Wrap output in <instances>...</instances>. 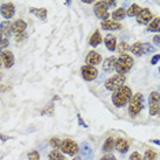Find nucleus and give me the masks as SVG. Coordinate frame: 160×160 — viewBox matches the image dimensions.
<instances>
[{
	"instance_id": "6e6552de",
	"label": "nucleus",
	"mask_w": 160,
	"mask_h": 160,
	"mask_svg": "<svg viewBox=\"0 0 160 160\" xmlns=\"http://www.w3.org/2000/svg\"><path fill=\"white\" fill-rule=\"evenodd\" d=\"M0 59H2V63L3 66L10 68L14 66V62H15V59H14V55L11 51H3L2 55H0Z\"/></svg>"
},
{
	"instance_id": "f3484780",
	"label": "nucleus",
	"mask_w": 160,
	"mask_h": 160,
	"mask_svg": "<svg viewBox=\"0 0 160 160\" xmlns=\"http://www.w3.org/2000/svg\"><path fill=\"white\" fill-rule=\"evenodd\" d=\"M105 47L110 51L116 49V38L114 36H107V37H105Z\"/></svg>"
},
{
	"instance_id": "c85d7f7f",
	"label": "nucleus",
	"mask_w": 160,
	"mask_h": 160,
	"mask_svg": "<svg viewBox=\"0 0 160 160\" xmlns=\"http://www.w3.org/2000/svg\"><path fill=\"white\" fill-rule=\"evenodd\" d=\"M10 30H12V25H10V22H3L2 23V32H3V34H8Z\"/></svg>"
},
{
	"instance_id": "0eeeda50",
	"label": "nucleus",
	"mask_w": 160,
	"mask_h": 160,
	"mask_svg": "<svg viewBox=\"0 0 160 160\" xmlns=\"http://www.w3.org/2000/svg\"><path fill=\"white\" fill-rule=\"evenodd\" d=\"M81 72L83 79H86V81H92V79L97 77V68L93 66H88V64L81 68Z\"/></svg>"
},
{
	"instance_id": "4c0bfd02",
	"label": "nucleus",
	"mask_w": 160,
	"mask_h": 160,
	"mask_svg": "<svg viewBox=\"0 0 160 160\" xmlns=\"http://www.w3.org/2000/svg\"><path fill=\"white\" fill-rule=\"evenodd\" d=\"M153 42H155L156 45H160V34L155 36V37H153Z\"/></svg>"
},
{
	"instance_id": "c756f323",
	"label": "nucleus",
	"mask_w": 160,
	"mask_h": 160,
	"mask_svg": "<svg viewBox=\"0 0 160 160\" xmlns=\"http://www.w3.org/2000/svg\"><path fill=\"white\" fill-rule=\"evenodd\" d=\"M82 155L85 156V158H88V159L92 158V151H90V148L86 144L82 145Z\"/></svg>"
},
{
	"instance_id": "c9c22d12",
	"label": "nucleus",
	"mask_w": 160,
	"mask_h": 160,
	"mask_svg": "<svg viewBox=\"0 0 160 160\" xmlns=\"http://www.w3.org/2000/svg\"><path fill=\"white\" fill-rule=\"evenodd\" d=\"M7 45H8V40H7L6 37H3V40H2V48L4 49Z\"/></svg>"
},
{
	"instance_id": "b1692460",
	"label": "nucleus",
	"mask_w": 160,
	"mask_h": 160,
	"mask_svg": "<svg viewBox=\"0 0 160 160\" xmlns=\"http://www.w3.org/2000/svg\"><path fill=\"white\" fill-rule=\"evenodd\" d=\"M114 147H115L114 138H107V140H105V142H104V145H103V149H104V152H110Z\"/></svg>"
},
{
	"instance_id": "f03ea898",
	"label": "nucleus",
	"mask_w": 160,
	"mask_h": 160,
	"mask_svg": "<svg viewBox=\"0 0 160 160\" xmlns=\"http://www.w3.org/2000/svg\"><path fill=\"white\" fill-rule=\"evenodd\" d=\"M144 108V96L141 93L134 94L130 100V105H129V114L132 116L138 115Z\"/></svg>"
},
{
	"instance_id": "f704fd0d",
	"label": "nucleus",
	"mask_w": 160,
	"mask_h": 160,
	"mask_svg": "<svg viewBox=\"0 0 160 160\" xmlns=\"http://www.w3.org/2000/svg\"><path fill=\"white\" fill-rule=\"evenodd\" d=\"M101 160H116L114 155H104L103 158H101Z\"/></svg>"
},
{
	"instance_id": "20e7f679",
	"label": "nucleus",
	"mask_w": 160,
	"mask_h": 160,
	"mask_svg": "<svg viewBox=\"0 0 160 160\" xmlns=\"http://www.w3.org/2000/svg\"><path fill=\"white\" fill-rule=\"evenodd\" d=\"M125 82H126V77L125 75H114V77H111L110 79H107L105 81V88L107 90H112V92H116L118 89H121L122 86H125Z\"/></svg>"
},
{
	"instance_id": "9b49d317",
	"label": "nucleus",
	"mask_w": 160,
	"mask_h": 160,
	"mask_svg": "<svg viewBox=\"0 0 160 160\" xmlns=\"http://www.w3.org/2000/svg\"><path fill=\"white\" fill-rule=\"evenodd\" d=\"M15 14V7H14L12 3H4L2 6V15L6 18V19H10V18L14 17Z\"/></svg>"
},
{
	"instance_id": "dca6fc26",
	"label": "nucleus",
	"mask_w": 160,
	"mask_h": 160,
	"mask_svg": "<svg viewBox=\"0 0 160 160\" xmlns=\"http://www.w3.org/2000/svg\"><path fill=\"white\" fill-rule=\"evenodd\" d=\"M116 62H118V59H115L114 56L108 58V59L104 60V64H103V68L105 71H111L114 70V68H116Z\"/></svg>"
},
{
	"instance_id": "412c9836",
	"label": "nucleus",
	"mask_w": 160,
	"mask_h": 160,
	"mask_svg": "<svg viewBox=\"0 0 160 160\" xmlns=\"http://www.w3.org/2000/svg\"><path fill=\"white\" fill-rule=\"evenodd\" d=\"M126 14L127 12L125 11V8H118L114 11V14H112V18H114V21H121L126 17Z\"/></svg>"
},
{
	"instance_id": "a878e982",
	"label": "nucleus",
	"mask_w": 160,
	"mask_h": 160,
	"mask_svg": "<svg viewBox=\"0 0 160 160\" xmlns=\"http://www.w3.org/2000/svg\"><path fill=\"white\" fill-rule=\"evenodd\" d=\"M129 51H130V45L127 44V42H119V53L126 55Z\"/></svg>"
},
{
	"instance_id": "5701e85b",
	"label": "nucleus",
	"mask_w": 160,
	"mask_h": 160,
	"mask_svg": "<svg viewBox=\"0 0 160 160\" xmlns=\"http://www.w3.org/2000/svg\"><path fill=\"white\" fill-rule=\"evenodd\" d=\"M30 12L36 14V15L38 18H41V19H45L47 18V10L45 8H30Z\"/></svg>"
},
{
	"instance_id": "aec40b11",
	"label": "nucleus",
	"mask_w": 160,
	"mask_h": 160,
	"mask_svg": "<svg viewBox=\"0 0 160 160\" xmlns=\"http://www.w3.org/2000/svg\"><path fill=\"white\" fill-rule=\"evenodd\" d=\"M89 42H90V45L92 47H97L101 42V34H100V32H94V33L92 34V37H90L89 40Z\"/></svg>"
},
{
	"instance_id": "f8f14e48",
	"label": "nucleus",
	"mask_w": 160,
	"mask_h": 160,
	"mask_svg": "<svg viewBox=\"0 0 160 160\" xmlns=\"http://www.w3.org/2000/svg\"><path fill=\"white\" fill-rule=\"evenodd\" d=\"M115 148L118 149L121 153H126L129 151V141L125 140V138H119V140L115 141Z\"/></svg>"
},
{
	"instance_id": "72a5a7b5",
	"label": "nucleus",
	"mask_w": 160,
	"mask_h": 160,
	"mask_svg": "<svg viewBox=\"0 0 160 160\" xmlns=\"http://www.w3.org/2000/svg\"><path fill=\"white\" fill-rule=\"evenodd\" d=\"M25 37H26V34H25V33H19V34H17V36H15V40H17L18 42H21Z\"/></svg>"
},
{
	"instance_id": "ddd939ff",
	"label": "nucleus",
	"mask_w": 160,
	"mask_h": 160,
	"mask_svg": "<svg viewBox=\"0 0 160 160\" xmlns=\"http://www.w3.org/2000/svg\"><path fill=\"white\" fill-rule=\"evenodd\" d=\"M101 28L105 29V30H118V29H121V23H118L116 21L105 19L101 22Z\"/></svg>"
},
{
	"instance_id": "2eb2a0df",
	"label": "nucleus",
	"mask_w": 160,
	"mask_h": 160,
	"mask_svg": "<svg viewBox=\"0 0 160 160\" xmlns=\"http://www.w3.org/2000/svg\"><path fill=\"white\" fill-rule=\"evenodd\" d=\"M130 51L137 56H141L147 52V51H145V44H142V42H136V44H133L130 47Z\"/></svg>"
},
{
	"instance_id": "39448f33",
	"label": "nucleus",
	"mask_w": 160,
	"mask_h": 160,
	"mask_svg": "<svg viewBox=\"0 0 160 160\" xmlns=\"http://www.w3.org/2000/svg\"><path fill=\"white\" fill-rule=\"evenodd\" d=\"M94 14H96L97 18H100V19H108V17H110V14H108V4L107 2H99L94 4Z\"/></svg>"
},
{
	"instance_id": "393cba45",
	"label": "nucleus",
	"mask_w": 160,
	"mask_h": 160,
	"mask_svg": "<svg viewBox=\"0 0 160 160\" xmlns=\"http://www.w3.org/2000/svg\"><path fill=\"white\" fill-rule=\"evenodd\" d=\"M160 111V103H149V114L156 115Z\"/></svg>"
},
{
	"instance_id": "7c9ffc66",
	"label": "nucleus",
	"mask_w": 160,
	"mask_h": 160,
	"mask_svg": "<svg viewBox=\"0 0 160 160\" xmlns=\"http://www.w3.org/2000/svg\"><path fill=\"white\" fill-rule=\"evenodd\" d=\"M28 158H29V160H40V155L37 151H32V152H29Z\"/></svg>"
},
{
	"instance_id": "4be33fe9",
	"label": "nucleus",
	"mask_w": 160,
	"mask_h": 160,
	"mask_svg": "<svg viewBox=\"0 0 160 160\" xmlns=\"http://www.w3.org/2000/svg\"><path fill=\"white\" fill-rule=\"evenodd\" d=\"M48 158H49V160H64V155L60 153V152L56 151V149H53L52 152H49Z\"/></svg>"
},
{
	"instance_id": "cd10ccee",
	"label": "nucleus",
	"mask_w": 160,
	"mask_h": 160,
	"mask_svg": "<svg viewBox=\"0 0 160 160\" xmlns=\"http://www.w3.org/2000/svg\"><path fill=\"white\" fill-rule=\"evenodd\" d=\"M149 103H160V94L158 92H152L149 94Z\"/></svg>"
},
{
	"instance_id": "6ab92c4d",
	"label": "nucleus",
	"mask_w": 160,
	"mask_h": 160,
	"mask_svg": "<svg viewBox=\"0 0 160 160\" xmlns=\"http://www.w3.org/2000/svg\"><path fill=\"white\" fill-rule=\"evenodd\" d=\"M149 32H160V18H155L152 19V22L148 25Z\"/></svg>"
},
{
	"instance_id": "9d476101",
	"label": "nucleus",
	"mask_w": 160,
	"mask_h": 160,
	"mask_svg": "<svg viewBox=\"0 0 160 160\" xmlns=\"http://www.w3.org/2000/svg\"><path fill=\"white\" fill-rule=\"evenodd\" d=\"M101 62V55L100 53H97L96 51H90L88 53V56H86V64L88 66H96V64H99Z\"/></svg>"
},
{
	"instance_id": "a211bd4d",
	"label": "nucleus",
	"mask_w": 160,
	"mask_h": 160,
	"mask_svg": "<svg viewBox=\"0 0 160 160\" xmlns=\"http://www.w3.org/2000/svg\"><path fill=\"white\" fill-rule=\"evenodd\" d=\"M141 7L140 6H137V4H133V6H130V8L127 10V15L129 17H138L141 14Z\"/></svg>"
},
{
	"instance_id": "f257e3e1",
	"label": "nucleus",
	"mask_w": 160,
	"mask_h": 160,
	"mask_svg": "<svg viewBox=\"0 0 160 160\" xmlns=\"http://www.w3.org/2000/svg\"><path fill=\"white\" fill-rule=\"evenodd\" d=\"M132 90H130L129 86H122L121 89H118L112 94V103H114L115 107H123L132 100Z\"/></svg>"
},
{
	"instance_id": "7ed1b4c3",
	"label": "nucleus",
	"mask_w": 160,
	"mask_h": 160,
	"mask_svg": "<svg viewBox=\"0 0 160 160\" xmlns=\"http://www.w3.org/2000/svg\"><path fill=\"white\" fill-rule=\"evenodd\" d=\"M133 63H134V60L129 55H122L118 59V62H116V68L115 70L118 71V74L123 75L133 67Z\"/></svg>"
},
{
	"instance_id": "e433bc0d",
	"label": "nucleus",
	"mask_w": 160,
	"mask_h": 160,
	"mask_svg": "<svg viewBox=\"0 0 160 160\" xmlns=\"http://www.w3.org/2000/svg\"><path fill=\"white\" fill-rule=\"evenodd\" d=\"M159 60H160V55H156V56L152 58V62H151V63H152V64H156Z\"/></svg>"
},
{
	"instance_id": "1a4fd4ad",
	"label": "nucleus",
	"mask_w": 160,
	"mask_h": 160,
	"mask_svg": "<svg viewBox=\"0 0 160 160\" xmlns=\"http://www.w3.org/2000/svg\"><path fill=\"white\" fill-rule=\"evenodd\" d=\"M137 22L140 25H149L152 22V12L148 8H142L141 14L137 17Z\"/></svg>"
},
{
	"instance_id": "bb28decb",
	"label": "nucleus",
	"mask_w": 160,
	"mask_h": 160,
	"mask_svg": "<svg viewBox=\"0 0 160 160\" xmlns=\"http://www.w3.org/2000/svg\"><path fill=\"white\" fill-rule=\"evenodd\" d=\"M156 159V152L152 149H148L144 155V160H155Z\"/></svg>"
},
{
	"instance_id": "473e14b6",
	"label": "nucleus",
	"mask_w": 160,
	"mask_h": 160,
	"mask_svg": "<svg viewBox=\"0 0 160 160\" xmlns=\"http://www.w3.org/2000/svg\"><path fill=\"white\" fill-rule=\"evenodd\" d=\"M129 160H141V155L138 153V152H133Z\"/></svg>"
},
{
	"instance_id": "423d86ee",
	"label": "nucleus",
	"mask_w": 160,
	"mask_h": 160,
	"mask_svg": "<svg viewBox=\"0 0 160 160\" xmlns=\"http://www.w3.org/2000/svg\"><path fill=\"white\" fill-rule=\"evenodd\" d=\"M60 148H62V152H64L66 155H70V156H75L79 152V147L71 140H64Z\"/></svg>"
},
{
	"instance_id": "58836bf2",
	"label": "nucleus",
	"mask_w": 160,
	"mask_h": 160,
	"mask_svg": "<svg viewBox=\"0 0 160 160\" xmlns=\"http://www.w3.org/2000/svg\"><path fill=\"white\" fill-rule=\"evenodd\" d=\"M72 160H81V159H79V158H78V156H77V158H75V159H72Z\"/></svg>"
},
{
	"instance_id": "4468645a",
	"label": "nucleus",
	"mask_w": 160,
	"mask_h": 160,
	"mask_svg": "<svg viewBox=\"0 0 160 160\" xmlns=\"http://www.w3.org/2000/svg\"><path fill=\"white\" fill-rule=\"evenodd\" d=\"M25 30H26V22L22 19H18L15 21V23L12 25V32L15 34H19V33H25Z\"/></svg>"
},
{
	"instance_id": "ea45409f",
	"label": "nucleus",
	"mask_w": 160,
	"mask_h": 160,
	"mask_svg": "<svg viewBox=\"0 0 160 160\" xmlns=\"http://www.w3.org/2000/svg\"><path fill=\"white\" fill-rule=\"evenodd\" d=\"M159 71H160V68H159Z\"/></svg>"
},
{
	"instance_id": "2f4dec72",
	"label": "nucleus",
	"mask_w": 160,
	"mask_h": 160,
	"mask_svg": "<svg viewBox=\"0 0 160 160\" xmlns=\"http://www.w3.org/2000/svg\"><path fill=\"white\" fill-rule=\"evenodd\" d=\"M62 144L63 142H60V140L59 138H52V140H51V145H52L53 148H59V147H62Z\"/></svg>"
}]
</instances>
